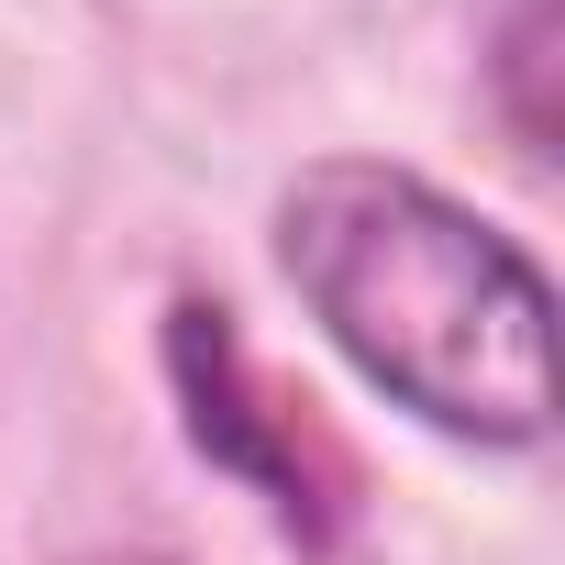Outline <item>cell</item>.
<instances>
[{"label":"cell","mask_w":565,"mask_h":565,"mask_svg":"<svg viewBox=\"0 0 565 565\" xmlns=\"http://www.w3.org/2000/svg\"><path fill=\"white\" fill-rule=\"evenodd\" d=\"M266 233L322 344L388 411L477 455H532L554 433V289L455 189L388 156H311Z\"/></svg>","instance_id":"6da1fadb"},{"label":"cell","mask_w":565,"mask_h":565,"mask_svg":"<svg viewBox=\"0 0 565 565\" xmlns=\"http://www.w3.org/2000/svg\"><path fill=\"white\" fill-rule=\"evenodd\" d=\"M167 377H178V399H189V444H200L211 466H233L277 521L300 532V543L333 532L344 499H333V477L311 466L322 444L266 399V377H255V355L233 344V311H222V300H178V311H167Z\"/></svg>","instance_id":"7a4b0ae2"}]
</instances>
